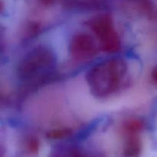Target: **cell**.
<instances>
[{"label":"cell","mask_w":157,"mask_h":157,"mask_svg":"<svg viewBox=\"0 0 157 157\" xmlns=\"http://www.w3.org/2000/svg\"><path fill=\"white\" fill-rule=\"evenodd\" d=\"M56 157H87V156L82 153L78 150H75V149H69V150H65L61 153L58 154Z\"/></svg>","instance_id":"obj_8"},{"label":"cell","mask_w":157,"mask_h":157,"mask_svg":"<svg viewBox=\"0 0 157 157\" xmlns=\"http://www.w3.org/2000/svg\"><path fill=\"white\" fill-rule=\"evenodd\" d=\"M144 127V123L142 121L136 118H131L124 123L123 130L127 136L137 135L139 132Z\"/></svg>","instance_id":"obj_6"},{"label":"cell","mask_w":157,"mask_h":157,"mask_svg":"<svg viewBox=\"0 0 157 157\" xmlns=\"http://www.w3.org/2000/svg\"><path fill=\"white\" fill-rule=\"evenodd\" d=\"M152 78H153V82L157 85V67H155L152 72Z\"/></svg>","instance_id":"obj_10"},{"label":"cell","mask_w":157,"mask_h":157,"mask_svg":"<svg viewBox=\"0 0 157 157\" xmlns=\"http://www.w3.org/2000/svg\"><path fill=\"white\" fill-rule=\"evenodd\" d=\"M98 52V45L89 34L78 32L71 39L69 52L72 58L76 61H85L92 59L96 56Z\"/></svg>","instance_id":"obj_4"},{"label":"cell","mask_w":157,"mask_h":157,"mask_svg":"<svg viewBox=\"0 0 157 157\" xmlns=\"http://www.w3.org/2000/svg\"><path fill=\"white\" fill-rule=\"evenodd\" d=\"M38 141L36 139H30L28 142V150L30 153H35L38 150Z\"/></svg>","instance_id":"obj_9"},{"label":"cell","mask_w":157,"mask_h":157,"mask_svg":"<svg viewBox=\"0 0 157 157\" xmlns=\"http://www.w3.org/2000/svg\"><path fill=\"white\" fill-rule=\"evenodd\" d=\"M55 55L45 45H38L29 51L19 61L18 78L25 82H36L46 78L55 67Z\"/></svg>","instance_id":"obj_2"},{"label":"cell","mask_w":157,"mask_h":157,"mask_svg":"<svg viewBox=\"0 0 157 157\" xmlns=\"http://www.w3.org/2000/svg\"><path fill=\"white\" fill-rule=\"evenodd\" d=\"M89 25L98 38L103 52L115 53L121 49V39L110 15L107 14L97 15L90 19Z\"/></svg>","instance_id":"obj_3"},{"label":"cell","mask_w":157,"mask_h":157,"mask_svg":"<svg viewBox=\"0 0 157 157\" xmlns=\"http://www.w3.org/2000/svg\"><path fill=\"white\" fill-rule=\"evenodd\" d=\"M127 141L124 147V157H139L141 153V143L137 135L127 136Z\"/></svg>","instance_id":"obj_5"},{"label":"cell","mask_w":157,"mask_h":157,"mask_svg":"<svg viewBox=\"0 0 157 157\" xmlns=\"http://www.w3.org/2000/svg\"><path fill=\"white\" fill-rule=\"evenodd\" d=\"M127 64L121 58H113L95 64L87 75L92 94L100 98L110 97L121 87L127 73Z\"/></svg>","instance_id":"obj_1"},{"label":"cell","mask_w":157,"mask_h":157,"mask_svg":"<svg viewBox=\"0 0 157 157\" xmlns=\"http://www.w3.org/2000/svg\"><path fill=\"white\" fill-rule=\"evenodd\" d=\"M71 134V130L68 128H58L54 129L51 131L48 132L46 136L48 138L52 140L64 139L69 135Z\"/></svg>","instance_id":"obj_7"}]
</instances>
